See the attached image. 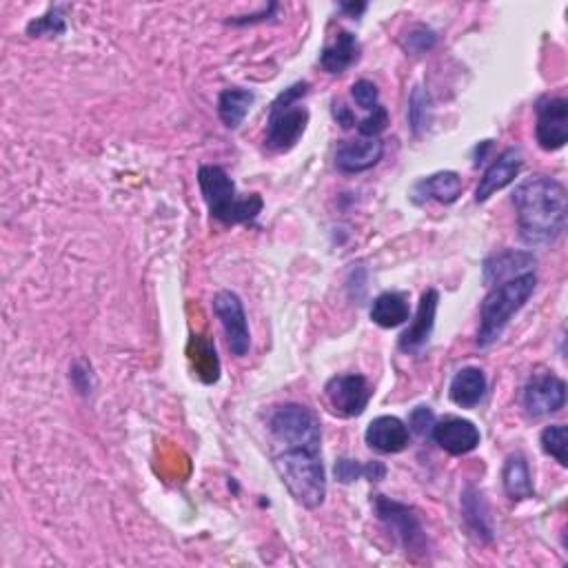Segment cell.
<instances>
[{"label":"cell","instance_id":"obj_1","mask_svg":"<svg viewBox=\"0 0 568 568\" xmlns=\"http://www.w3.org/2000/svg\"><path fill=\"white\" fill-rule=\"evenodd\" d=\"M517 229L524 245L546 247L566 229V187L549 176H531L513 191Z\"/></svg>","mask_w":568,"mask_h":568},{"label":"cell","instance_id":"obj_2","mask_svg":"<svg viewBox=\"0 0 568 568\" xmlns=\"http://www.w3.org/2000/svg\"><path fill=\"white\" fill-rule=\"evenodd\" d=\"M198 185L211 218L220 220L222 225H240V222L256 220L265 207L258 194L240 196L236 182L218 165H202L198 169Z\"/></svg>","mask_w":568,"mask_h":568},{"label":"cell","instance_id":"obj_3","mask_svg":"<svg viewBox=\"0 0 568 568\" xmlns=\"http://www.w3.org/2000/svg\"><path fill=\"white\" fill-rule=\"evenodd\" d=\"M273 469L289 495L304 509H318L327 497V473L320 451L284 449L273 458Z\"/></svg>","mask_w":568,"mask_h":568},{"label":"cell","instance_id":"obj_4","mask_svg":"<svg viewBox=\"0 0 568 568\" xmlns=\"http://www.w3.org/2000/svg\"><path fill=\"white\" fill-rule=\"evenodd\" d=\"M535 287H537L535 273H524V276L495 284V287L486 293L480 309V327H478L480 349L491 347V344L502 338V333L506 327H509L511 318L524 307L526 302H529Z\"/></svg>","mask_w":568,"mask_h":568},{"label":"cell","instance_id":"obj_5","mask_svg":"<svg viewBox=\"0 0 568 568\" xmlns=\"http://www.w3.org/2000/svg\"><path fill=\"white\" fill-rule=\"evenodd\" d=\"M309 85L296 83L273 100L267 120V147L271 151H289L298 145L309 125V111L300 100L307 96Z\"/></svg>","mask_w":568,"mask_h":568},{"label":"cell","instance_id":"obj_6","mask_svg":"<svg viewBox=\"0 0 568 568\" xmlns=\"http://www.w3.org/2000/svg\"><path fill=\"white\" fill-rule=\"evenodd\" d=\"M269 431L284 449L320 451V420L304 404H284V407H278L269 418Z\"/></svg>","mask_w":568,"mask_h":568},{"label":"cell","instance_id":"obj_7","mask_svg":"<svg viewBox=\"0 0 568 568\" xmlns=\"http://www.w3.org/2000/svg\"><path fill=\"white\" fill-rule=\"evenodd\" d=\"M371 504L375 515H378V520L387 526L391 535L404 546V549L415 553H422L426 549V535L420 524V517L411 506L389 500V497L384 495H375Z\"/></svg>","mask_w":568,"mask_h":568},{"label":"cell","instance_id":"obj_8","mask_svg":"<svg viewBox=\"0 0 568 568\" xmlns=\"http://www.w3.org/2000/svg\"><path fill=\"white\" fill-rule=\"evenodd\" d=\"M213 313L225 329L229 351L236 358H245L251 347V331L245 313V304L233 291H218L213 296Z\"/></svg>","mask_w":568,"mask_h":568},{"label":"cell","instance_id":"obj_9","mask_svg":"<svg viewBox=\"0 0 568 568\" xmlns=\"http://www.w3.org/2000/svg\"><path fill=\"white\" fill-rule=\"evenodd\" d=\"M324 395H327L329 407L340 418H358L369 407L371 402V384L364 375H336L327 382L324 387Z\"/></svg>","mask_w":568,"mask_h":568},{"label":"cell","instance_id":"obj_10","mask_svg":"<svg viewBox=\"0 0 568 568\" xmlns=\"http://www.w3.org/2000/svg\"><path fill=\"white\" fill-rule=\"evenodd\" d=\"M566 404V384L553 373H535L524 389V407L531 418H546L562 411Z\"/></svg>","mask_w":568,"mask_h":568},{"label":"cell","instance_id":"obj_11","mask_svg":"<svg viewBox=\"0 0 568 568\" xmlns=\"http://www.w3.org/2000/svg\"><path fill=\"white\" fill-rule=\"evenodd\" d=\"M537 145L544 151H557L568 140V100L566 98H544L537 105L535 123Z\"/></svg>","mask_w":568,"mask_h":568},{"label":"cell","instance_id":"obj_12","mask_svg":"<svg viewBox=\"0 0 568 568\" xmlns=\"http://www.w3.org/2000/svg\"><path fill=\"white\" fill-rule=\"evenodd\" d=\"M522 151L520 149H506L500 156L495 158L493 165L484 171V176L480 178V185L475 189V202H486L491 196H495L497 191H502L515 182V178L520 176L522 171Z\"/></svg>","mask_w":568,"mask_h":568},{"label":"cell","instance_id":"obj_13","mask_svg":"<svg viewBox=\"0 0 568 568\" xmlns=\"http://www.w3.org/2000/svg\"><path fill=\"white\" fill-rule=\"evenodd\" d=\"M431 438L435 444H440V449L451 455H466L475 451L480 446V429L469 420L462 418H446L442 422L433 424Z\"/></svg>","mask_w":568,"mask_h":568},{"label":"cell","instance_id":"obj_14","mask_svg":"<svg viewBox=\"0 0 568 568\" xmlns=\"http://www.w3.org/2000/svg\"><path fill=\"white\" fill-rule=\"evenodd\" d=\"M384 156V142L380 138L344 140L336 151V167L344 174H362L378 165Z\"/></svg>","mask_w":568,"mask_h":568},{"label":"cell","instance_id":"obj_15","mask_svg":"<svg viewBox=\"0 0 568 568\" xmlns=\"http://www.w3.org/2000/svg\"><path fill=\"white\" fill-rule=\"evenodd\" d=\"M438 304H440L438 291L426 289L422 293L415 320L411 322V327L400 336V349L404 353H418L426 347V342H429L433 327H435V313H438Z\"/></svg>","mask_w":568,"mask_h":568},{"label":"cell","instance_id":"obj_16","mask_svg":"<svg viewBox=\"0 0 568 568\" xmlns=\"http://www.w3.org/2000/svg\"><path fill=\"white\" fill-rule=\"evenodd\" d=\"M364 440H367L371 449L380 453H400L409 446L411 431L409 426L400 418H395V415H380V418H375L367 426Z\"/></svg>","mask_w":568,"mask_h":568},{"label":"cell","instance_id":"obj_17","mask_svg":"<svg viewBox=\"0 0 568 568\" xmlns=\"http://www.w3.org/2000/svg\"><path fill=\"white\" fill-rule=\"evenodd\" d=\"M533 267H535V256L531 251L506 249L500 253H493V256L484 262V282L495 287V284H502L506 280L524 276V273H531Z\"/></svg>","mask_w":568,"mask_h":568},{"label":"cell","instance_id":"obj_18","mask_svg":"<svg viewBox=\"0 0 568 568\" xmlns=\"http://www.w3.org/2000/svg\"><path fill=\"white\" fill-rule=\"evenodd\" d=\"M462 196V178L455 171H438L429 178L420 180L413 187L415 202L435 200L440 205H453Z\"/></svg>","mask_w":568,"mask_h":568},{"label":"cell","instance_id":"obj_19","mask_svg":"<svg viewBox=\"0 0 568 568\" xmlns=\"http://www.w3.org/2000/svg\"><path fill=\"white\" fill-rule=\"evenodd\" d=\"M360 58V43L351 32H340L331 43L322 49L320 54V67L327 74H344L355 60Z\"/></svg>","mask_w":568,"mask_h":568},{"label":"cell","instance_id":"obj_20","mask_svg":"<svg viewBox=\"0 0 568 568\" xmlns=\"http://www.w3.org/2000/svg\"><path fill=\"white\" fill-rule=\"evenodd\" d=\"M462 513L464 522L469 526V531L478 537L482 542L493 540V522L489 506L484 502V495L475 489L473 484H469L462 493Z\"/></svg>","mask_w":568,"mask_h":568},{"label":"cell","instance_id":"obj_21","mask_svg":"<svg viewBox=\"0 0 568 568\" xmlns=\"http://www.w3.org/2000/svg\"><path fill=\"white\" fill-rule=\"evenodd\" d=\"M486 393V375L478 367H466L455 373V378L449 387V395L453 404L462 409L478 407Z\"/></svg>","mask_w":568,"mask_h":568},{"label":"cell","instance_id":"obj_22","mask_svg":"<svg viewBox=\"0 0 568 568\" xmlns=\"http://www.w3.org/2000/svg\"><path fill=\"white\" fill-rule=\"evenodd\" d=\"M502 484L506 495H509L513 502L529 500V497L535 495L529 464H526V458L522 453H513L506 458L502 469Z\"/></svg>","mask_w":568,"mask_h":568},{"label":"cell","instance_id":"obj_23","mask_svg":"<svg viewBox=\"0 0 568 568\" xmlns=\"http://www.w3.org/2000/svg\"><path fill=\"white\" fill-rule=\"evenodd\" d=\"M411 318V309L402 293L387 291L373 300L371 320L382 329H395Z\"/></svg>","mask_w":568,"mask_h":568},{"label":"cell","instance_id":"obj_24","mask_svg":"<svg viewBox=\"0 0 568 568\" xmlns=\"http://www.w3.org/2000/svg\"><path fill=\"white\" fill-rule=\"evenodd\" d=\"M256 103V96L249 89H225L218 98V116L222 120V125L229 129H238L242 125V120L247 118L251 105Z\"/></svg>","mask_w":568,"mask_h":568},{"label":"cell","instance_id":"obj_25","mask_svg":"<svg viewBox=\"0 0 568 568\" xmlns=\"http://www.w3.org/2000/svg\"><path fill=\"white\" fill-rule=\"evenodd\" d=\"M431 98L426 94V89L415 85L409 98V125L415 136H420L422 131L429 129L431 125Z\"/></svg>","mask_w":568,"mask_h":568},{"label":"cell","instance_id":"obj_26","mask_svg":"<svg viewBox=\"0 0 568 568\" xmlns=\"http://www.w3.org/2000/svg\"><path fill=\"white\" fill-rule=\"evenodd\" d=\"M196 362V371L202 378V382H218L220 378V362H218V355H216V347H213L211 342L207 340H200L196 338V355H191Z\"/></svg>","mask_w":568,"mask_h":568},{"label":"cell","instance_id":"obj_27","mask_svg":"<svg viewBox=\"0 0 568 568\" xmlns=\"http://www.w3.org/2000/svg\"><path fill=\"white\" fill-rule=\"evenodd\" d=\"M67 32L65 7H52L45 16H40L27 25L29 36H60Z\"/></svg>","mask_w":568,"mask_h":568},{"label":"cell","instance_id":"obj_28","mask_svg":"<svg viewBox=\"0 0 568 568\" xmlns=\"http://www.w3.org/2000/svg\"><path fill=\"white\" fill-rule=\"evenodd\" d=\"M435 43H438V36H435L433 29L424 27V25H413L409 32L404 34L402 40H400V45H402L404 52L411 54V56L426 54V52H429V49L435 47Z\"/></svg>","mask_w":568,"mask_h":568},{"label":"cell","instance_id":"obj_29","mask_svg":"<svg viewBox=\"0 0 568 568\" xmlns=\"http://www.w3.org/2000/svg\"><path fill=\"white\" fill-rule=\"evenodd\" d=\"M540 444H542V449H544L546 455H551V458H555L562 466H568V455H566V449H568L566 426H562V424L546 426V429L542 431Z\"/></svg>","mask_w":568,"mask_h":568},{"label":"cell","instance_id":"obj_30","mask_svg":"<svg viewBox=\"0 0 568 568\" xmlns=\"http://www.w3.org/2000/svg\"><path fill=\"white\" fill-rule=\"evenodd\" d=\"M387 125H389V111H387V107L378 105L367 118H362L355 127H358L360 136H364V138H378L382 131L387 129Z\"/></svg>","mask_w":568,"mask_h":568},{"label":"cell","instance_id":"obj_31","mask_svg":"<svg viewBox=\"0 0 568 568\" xmlns=\"http://www.w3.org/2000/svg\"><path fill=\"white\" fill-rule=\"evenodd\" d=\"M351 96L355 100V105L367 109V111H373L375 107L380 105L378 103L380 91L371 83V80H358V83L351 87Z\"/></svg>","mask_w":568,"mask_h":568},{"label":"cell","instance_id":"obj_32","mask_svg":"<svg viewBox=\"0 0 568 568\" xmlns=\"http://www.w3.org/2000/svg\"><path fill=\"white\" fill-rule=\"evenodd\" d=\"M333 471H336V480L340 484H353L360 478H364V473H367V464H360L358 460H351V458H340Z\"/></svg>","mask_w":568,"mask_h":568},{"label":"cell","instance_id":"obj_33","mask_svg":"<svg viewBox=\"0 0 568 568\" xmlns=\"http://www.w3.org/2000/svg\"><path fill=\"white\" fill-rule=\"evenodd\" d=\"M433 424H435V415L429 407H415L409 415V431L411 433H418V435H431L433 431Z\"/></svg>","mask_w":568,"mask_h":568},{"label":"cell","instance_id":"obj_34","mask_svg":"<svg viewBox=\"0 0 568 568\" xmlns=\"http://www.w3.org/2000/svg\"><path fill=\"white\" fill-rule=\"evenodd\" d=\"M384 475H387V466L382 462H369L367 464V473H364V478L369 482H380L384 480Z\"/></svg>","mask_w":568,"mask_h":568},{"label":"cell","instance_id":"obj_35","mask_svg":"<svg viewBox=\"0 0 568 568\" xmlns=\"http://www.w3.org/2000/svg\"><path fill=\"white\" fill-rule=\"evenodd\" d=\"M333 114H336L338 125H342L344 129L355 127V118H353L351 111H349L347 107H344V105H336V111H333Z\"/></svg>","mask_w":568,"mask_h":568},{"label":"cell","instance_id":"obj_36","mask_svg":"<svg viewBox=\"0 0 568 568\" xmlns=\"http://www.w3.org/2000/svg\"><path fill=\"white\" fill-rule=\"evenodd\" d=\"M340 9H344V12H349L353 18H358L360 14L367 12V3H358V5H355V3H342Z\"/></svg>","mask_w":568,"mask_h":568}]
</instances>
